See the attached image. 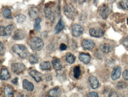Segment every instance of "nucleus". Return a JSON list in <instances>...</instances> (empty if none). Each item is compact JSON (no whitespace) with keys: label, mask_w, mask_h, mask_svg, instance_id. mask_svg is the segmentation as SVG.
<instances>
[{"label":"nucleus","mask_w":128,"mask_h":97,"mask_svg":"<svg viewBox=\"0 0 128 97\" xmlns=\"http://www.w3.org/2000/svg\"><path fill=\"white\" fill-rule=\"evenodd\" d=\"M14 53L17 54L21 58H26L28 55L29 52L25 46L21 44H15L12 47Z\"/></svg>","instance_id":"nucleus-1"},{"label":"nucleus","mask_w":128,"mask_h":97,"mask_svg":"<svg viewBox=\"0 0 128 97\" xmlns=\"http://www.w3.org/2000/svg\"><path fill=\"white\" fill-rule=\"evenodd\" d=\"M64 14L68 19L74 20L78 15V12L73 5L68 4L64 6Z\"/></svg>","instance_id":"nucleus-2"},{"label":"nucleus","mask_w":128,"mask_h":97,"mask_svg":"<svg viewBox=\"0 0 128 97\" xmlns=\"http://www.w3.org/2000/svg\"><path fill=\"white\" fill-rule=\"evenodd\" d=\"M44 42L40 37H34L31 39L30 42V48L34 51H40L44 47Z\"/></svg>","instance_id":"nucleus-3"},{"label":"nucleus","mask_w":128,"mask_h":97,"mask_svg":"<svg viewBox=\"0 0 128 97\" xmlns=\"http://www.w3.org/2000/svg\"><path fill=\"white\" fill-rule=\"evenodd\" d=\"M44 12L45 15V17L47 20L50 21H53L54 20V14L52 11V7L48 4L45 5L44 8Z\"/></svg>","instance_id":"nucleus-4"},{"label":"nucleus","mask_w":128,"mask_h":97,"mask_svg":"<svg viewBox=\"0 0 128 97\" xmlns=\"http://www.w3.org/2000/svg\"><path fill=\"white\" fill-rule=\"evenodd\" d=\"M111 12L110 7L107 4H103L99 10V14L103 19H106Z\"/></svg>","instance_id":"nucleus-5"},{"label":"nucleus","mask_w":128,"mask_h":97,"mask_svg":"<svg viewBox=\"0 0 128 97\" xmlns=\"http://www.w3.org/2000/svg\"><path fill=\"white\" fill-rule=\"evenodd\" d=\"M11 70L14 73L20 74L22 72L26 70V66L23 64L20 63V62H16V63H13L11 65Z\"/></svg>","instance_id":"nucleus-6"},{"label":"nucleus","mask_w":128,"mask_h":97,"mask_svg":"<svg viewBox=\"0 0 128 97\" xmlns=\"http://www.w3.org/2000/svg\"><path fill=\"white\" fill-rule=\"evenodd\" d=\"M72 34L75 37H79L84 31V28L80 24H74L72 28Z\"/></svg>","instance_id":"nucleus-7"},{"label":"nucleus","mask_w":128,"mask_h":97,"mask_svg":"<svg viewBox=\"0 0 128 97\" xmlns=\"http://www.w3.org/2000/svg\"><path fill=\"white\" fill-rule=\"evenodd\" d=\"M0 29H1V32H0L1 36H2V37H8V36L11 35L12 33V31L14 30V25H9L6 28L2 27V26H1Z\"/></svg>","instance_id":"nucleus-8"},{"label":"nucleus","mask_w":128,"mask_h":97,"mask_svg":"<svg viewBox=\"0 0 128 97\" xmlns=\"http://www.w3.org/2000/svg\"><path fill=\"white\" fill-rule=\"evenodd\" d=\"M90 35L95 38H100L104 35V31L100 28H91L89 29Z\"/></svg>","instance_id":"nucleus-9"},{"label":"nucleus","mask_w":128,"mask_h":97,"mask_svg":"<svg viewBox=\"0 0 128 97\" xmlns=\"http://www.w3.org/2000/svg\"><path fill=\"white\" fill-rule=\"evenodd\" d=\"M28 15L31 19L34 20L38 18L39 9L36 6H32L28 9Z\"/></svg>","instance_id":"nucleus-10"},{"label":"nucleus","mask_w":128,"mask_h":97,"mask_svg":"<svg viewBox=\"0 0 128 97\" xmlns=\"http://www.w3.org/2000/svg\"><path fill=\"white\" fill-rule=\"evenodd\" d=\"M82 47L85 50H92L93 48L94 47V42L93 41L92 39H83V41L82 43Z\"/></svg>","instance_id":"nucleus-11"},{"label":"nucleus","mask_w":128,"mask_h":97,"mask_svg":"<svg viewBox=\"0 0 128 97\" xmlns=\"http://www.w3.org/2000/svg\"><path fill=\"white\" fill-rule=\"evenodd\" d=\"M122 73V68L120 67L116 66L114 68L111 74L112 80L115 81L120 78Z\"/></svg>","instance_id":"nucleus-12"},{"label":"nucleus","mask_w":128,"mask_h":97,"mask_svg":"<svg viewBox=\"0 0 128 97\" xmlns=\"http://www.w3.org/2000/svg\"><path fill=\"white\" fill-rule=\"evenodd\" d=\"M29 74L32 78L35 80L36 82L39 83L42 80V75L40 72L36 70H31L29 72Z\"/></svg>","instance_id":"nucleus-13"},{"label":"nucleus","mask_w":128,"mask_h":97,"mask_svg":"<svg viewBox=\"0 0 128 97\" xmlns=\"http://www.w3.org/2000/svg\"><path fill=\"white\" fill-rule=\"evenodd\" d=\"M22 87L26 91L30 92L32 91L34 89L33 84L27 80H26V79L24 80L23 81H22Z\"/></svg>","instance_id":"nucleus-14"},{"label":"nucleus","mask_w":128,"mask_h":97,"mask_svg":"<svg viewBox=\"0 0 128 97\" xmlns=\"http://www.w3.org/2000/svg\"><path fill=\"white\" fill-rule=\"evenodd\" d=\"M78 59L80 61L85 64H88L91 60V57L89 54L85 53H80L78 55Z\"/></svg>","instance_id":"nucleus-15"},{"label":"nucleus","mask_w":128,"mask_h":97,"mask_svg":"<svg viewBox=\"0 0 128 97\" xmlns=\"http://www.w3.org/2000/svg\"><path fill=\"white\" fill-rule=\"evenodd\" d=\"M88 81H89L90 86L92 89H96L99 86V80L97 78L94 76H90L88 78Z\"/></svg>","instance_id":"nucleus-16"},{"label":"nucleus","mask_w":128,"mask_h":97,"mask_svg":"<svg viewBox=\"0 0 128 97\" xmlns=\"http://www.w3.org/2000/svg\"><path fill=\"white\" fill-rule=\"evenodd\" d=\"M64 23L63 19H59V21H58V22H57V24H56V25L54 28V33L56 34L60 33L63 30L64 28Z\"/></svg>","instance_id":"nucleus-17"},{"label":"nucleus","mask_w":128,"mask_h":97,"mask_svg":"<svg viewBox=\"0 0 128 97\" xmlns=\"http://www.w3.org/2000/svg\"><path fill=\"white\" fill-rule=\"evenodd\" d=\"M25 37V33L21 29H17L16 32H14V35H13V39L15 40H20V39H23Z\"/></svg>","instance_id":"nucleus-18"},{"label":"nucleus","mask_w":128,"mask_h":97,"mask_svg":"<svg viewBox=\"0 0 128 97\" xmlns=\"http://www.w3.org/2000/svg\"><path fill=\"white\" fill-rule=\"evenodd\" d=\"M1 80L6 81L10 78V72L6 68H2L1 70Z\"/></svg>","instance_id":"nucleus-19"},{"label":"nucleus","mask_w":128,"mask_h":97,"mask_svg":"<svg viewBox=\"0 0 128 97\" xmlns=\"http://www.w3.org/2000/svg\"><path fill=\"white\" fill-rule=\"evenodd\" d=\"M100 50H101L102 52H104V53H109L112 50V47L109 44H102L100 46Z\"/></svg>","instance_id":"nucleus-20"},{"label":"nucleus","mask_w":128,"mask_h":97,"mask_svg":"<svg viewBox=\"0 0 128 97\" xmlns=\"http://www.w3.org/2000/svg\"><path fill=\"white\" fill-rule=\"evenodd\" d=\"M4 94L6 97H12L14 95V90L12 87L6 85L4 87Z\"/></svg>","instance_id":"nucleus-21"},{"label":"nucleus","mask_w":128,"mask_h":97,"mask_svg":"<svg viewBox=\"0 0 128 97\" xmlns=\"http://www.w3.org/2000/svg\"><path fill=\"white\" fill-rule=\"evenodd\" d=\"M48 97H57L60 96L61 95V90L58 88H54L52 90H51L48 92Z\"/></svg>","instance_id":"nucleus-22"},{"label":"nucleus","mask_w":128,"mask_h":97,"mask_svg":"<svg viewBox=\"0 0 128 97\" xmlns=\"http://www.w3.org/2000/svg\"><path fill=\"white\" fill-rule=\"evenodd\" d=\"M52 65L57 71H60L62 69V65L58 59L55 58L52 61Z\"/></svg>","instance_id":"nucleus-23"},{"label":"nucleus","mask_w":128,"mask_h":97,"mask_svg":"<svg viewBox=\"0 0 128 97\" xmlns=\"http://www.w3.org/2000/svg\"><path fill=\"white\" fill-rule=\"evenodd\" d=\"M40 68L42 70H50L51 65L50 62L48 61H43L40 64Z\"/></svg>","instance_id":"nucleus-24"},{"label":"nucleus","mask_w":128,"mask_h":97,"mask_svg":"<svg viewBox=\"0 0 128 97\" xmlns=\"http://www.w3.org/2000/svg\"><path fill=\"white\" fill-rule=\"evenodd\" d=\"M81 75V70L79 66H76L73 68V76L74 78L76 80L79 78Z\"/></svg>","instance_id":"nucleus-25"},{"label":"nucleus","mask_w":128,"mask_h":97,"mask_svg":"<svg viewBox=\"0 0 128 97\" xmlns=\"http://www.w3.org/2000/svg\"><path fill=\"white\" fill-rule=\"evenodd\" d=\"M29 62L31 64H36L38 62V58L35 54H31L29 56Z\"/></svg>","instance_id":"nucleus-26"},{"label":"nucleus","mask_w":128,"mask_h":97,"mask_svg":"<svg viewBox=\"0 0 128 97\" xmlns=\"http://www.w3.org/2000/svg\"><path fill=\"white\" fill-rule=\"evenodd\" d=\"M15 19H16V22L21 24L23 23L26 19V17L23 14H18L15 17Z\"/></svg>","instance_id":"nucleus-27"},{"label":"nucleus","mask_w":128,"mask_h":97,"mask_svg":"<svg viewBox=\"0 0 128 97\" xmlns=\"http://www.w3.org/2000/svg\"><path fill=\"white\" fill-rule=\"evenodd\" d=\"M118 5L120 8L124 10H128V0H121Z\"/></svg>","instance_id":"nucleus-28"},{"label":"nucleus","mask_w":128,"mask_h":97,"mask_svg":"<svg viewBox=\"0 0 128 97\" xmlns=\"http://www.w3.org/2000/svg\"><path fill=\"white\" fill-rule=\"evenodd\" d=\"M66 60L68 63L72 64L75 61V57L72 54L68 53L67 54L66 57Z\"/></svg>","instance_id":"nucleus-29"},{"label":"nucleus","mask_w":128,"mask_h":97,"mask_svg":"<svg viewBox=\"0 0 128 97\" xmlns=\"http://www.w3.org/2000/svg\"><path fill=\"white\" fill-rule=\"evenodd\" d=\"M2 16L4 18L7 19H11V9L9 8L5 9L2 12Z\"/></svg>","instance_id":"nucleus-30"},{"label":"nucleus","mask_w":128,"mask_h":97,"mask_svg":"<svg viewBox=\"0 0 128 97\" xmlns=\"http://www.w3.org/2000/svg\"><path fill=\"white\" fill-rule=\"evenodd\" d=\"M41 21H42V19L39 17L37 18L36 19H35V22H34V28L36 31H40V30Z\"/></svg>","instance_id":"nucleus-31"},{"label":"nucleus","mask_w":128,"mask_h":97,"mask_svg":"<svg viewBox=\"0 0 128 97\" xmlns=\"http://www.w3.org/2000/svg\"><path fill=\"white\" fill-rule=\"evenodd\" d=\"M127 87V84H126V83L123 81L119 82L116 85V87L118 89H124L126 88V87Z\"/></svg>","instance_id":"nucleus-32"},{"label":"nucleus","mask_w":128,"mask_h":97,"mask_svg":"<svg viewBox=\"0 0 128 97\" xmlns=\"http://www.w3.org/2000/svg\"><path fill=\"white\" fill-rule=\"evenodd\" d=\"M122 77L125 80H128V69L124 71L122 74Z\"/></svg>","instance_id":"nucleus-33"},{"label":"nucleus","mask_w":128,"mask_h":97,"mask_svg":"<svg viewBox=\"0 0 128 97\" xmlns=\"http://www.w3.org/2000/svg\"><path fill=\"white\" fill-rule=\"evenodd\" d=\"M88 97H99V95H98V94L96 93V92H91V93H88Z\"/></svg>","instance_id":"nucleus-34"},{"label":"nucleus","mask_w":128,"mask_h":97,"mask_svg":"<svg viewBox=\"0 0 128 97\" xmlns=\"http://www.w3.org/2000/svg\"><path fill=\"white\" fill-rule=\"evenodd\" d=\"M67 49V46L66 44H61L60 45V51H64Z\"/></svg>","instance_id":"nucleus-35"},{"label":"nucleus","mask_w":128,"mask_h":97,"mask_svg":"<svg viewBox=\"0 0 128 97\" xmlns=\"http://www.w3.org/2000/svg\"><path fill=\"white\" fill-rule=\"evenodd\" d=\"M123 45L126 48H128V35L126 37L125 39H124V41H123Z\"/></svg>","instance_id":"nucleus-36"},{"label":"nucleus","mask_w":128,"mask_h":97,"mask_svg":"<svg viewBox=\"0 0 128 97\" xmlns=\"http://www.w3.org/2000/svg\"><path fill=\"white\" fill-rule=\"evenodd\" d=\"M46 80L47 81H50L52 80V77L50 75H48L46 77Z\"/></svg>","instance_id":"nucleus-37"},{"label":"nucleus","mask_w":128,"mask_h":97,"mask_svg":"<svg viewBox=\"0 0 128 97\" xmlns=\"http://www.w3.org/2000/svg\"><path fill=\"white\" fill-rule=\"evenodd\" d=\"M117 96H118V95L116 94V93L114 91L112 92V93H110V94L109 95V97H117Z\"/></svg>","instance_id":"nucleus-38"},{"label":"nucleus","mask_w":128,"mask_h":97,"mask_svg":"<svg viewBox=\"0 0 128 97\" xmlns=\"http://www.w3.org/2000/svg\"><path fill=\"white\" fill-rule=\"evenodd\" d=\"M12 83L14 84H17L18 83V78H15L14 79H13L12 80Z\"/></svg>","instance_id":"nucleus-39"},{"label":"nucleus","mask_w":128,"mask_h":97,"mask_svg":"<svg viewBox=\"0 0 128 97\" xmlns=\"http://www.w3.org/2000/svg\"><path fill=\"white\" fill-rule=\"evenodd\" d=\"M0 45H1V53H2L4 47H3V44H2V43L1 42H0Z\"/></svg>","instance_id":"nucleus-40"},{"label":"nucleus","mask_w":128,"mask_h":97,"mask_svg":"<svg viewBox=\"0 0 128 97\" xmlns=\"http://www.w3.org/2000/svg\"><path fill=\"white\" fill-rule=\"evenodd\" d=\"M78 2L80 3V4H83V3H84V2H86V0H78Z\"/></svg>","instance_id":"nucleus-41"},{"label":"nucleus","mask_w":128,"mask_h":97,"mask_svg":"<svg viewBox=\"0 0 128 97\" xmlns=\"http://www.w3.org/2000/svg\"><path fill=\"white\" fill-rule=\"evenodd\" d=\"M70 1H72V2H76L77 1H78V0H70Z\"/></svg>","instance_id":"nucleus-42"},{"label":"nucleus","mask_w":128,"mask_h":97,"mask_svg":"<svg viewBox=\"0 0 128 97\" xmlns=\"http://www.w3.org/2000/svg\"><path fill=\"white\" fill-rule=\"evenodd\" d=\"M126 21H127V24H128V18H127V19H126Z\"/></svg>","instance_id":"nucleus-43"}]
</instances>
